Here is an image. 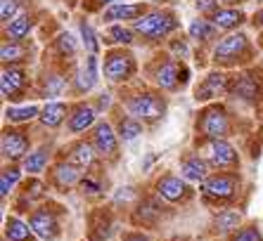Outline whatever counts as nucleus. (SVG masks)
Returning a JSON list of instances; mask_svg holds the SVG:
<instances>
[{
  "label": "nucleus",
  "instance_id": "bb28decb",
  "mask_svg": "<svg viewBox=\"0 0 263 241\" xmlns=\"http://www.w3.org/2000/svg\"><path fill=\"white\" fill-rule=\"evenodd\" d=\"M57 158V147L52 139H43L41 145H36L33 149L26 154V158L22 161V168L26 175H45V170L50 168V163Z\"/></svg>",
  "mask_w": 263,
  "mask_h": 241
},
{
  "label": "nucleus",
  "instance_id": "f704fd0d",
  "mask_svg": "<svg viewBox=\"0 0 263 241\" xmlns=\"http://www.w3.org/2000/svg\"><path fill=\"white\" fill-rule=\"evenodd\" d=\"M211 22H214L216 26H218L220 31H226V33H230V31H237L239 26L247 22V14L242 12V10H237V7H228L223 5L218 10V12L214 14V17H209Z\"/></svg>",
  "mask_w": 263,
  "mask_h": 241
},
{
  "label": "nucleus",
  "instance_id": "ddd939ff",
  "mask_svg": "<svg viewBox=\"0 0 263 241\" xmlns=\"http://www.w3.org/2000/svg\"><path fill=\"white\" fill-rule=\"evenodd\" d=\"M119 232V213L114 204L92 206L86 213V239L88 241H111Z\"/></svg>",
  "mask_w": 263,
  "mask_h": 241
},
{
  "label": "nucleus",
  "instance_id": "0eeeda50",
  "mask_svg": "<svg viewBox=\"0 0 263 241\" xmlns=\"http://www.w3.org/2000/svg\"><path fill=\"white\" fill-rule=\"evenodd\" d=\"M133 29L138 33V38L147 43H161L168 41V38L180 29V22H178L176 12L171 10H147L138 22H133Z\"/></svg>",
  "mask_w": 263,
  "mask_h": 241
},
{
  "label": "nucleus",
  "instance_id": "20e7f679",
  "mask_svg": "<svg viewBox=\"0 0 263 241\" xmlns=\"http://www.w3.org/2000/svg\"><path fill=\"white\" fill-rule=\"evenodd\" d=\"M176 208L178 206L164 201L159 194H154L152 189H149V192H142L140 199L128 208V215H126L128 217V227L145 229V232H157V229L164 227V225L176 215Z\"/></svg>",
  "mask_w": 263,
  "mask_h": 241
},
{
  "label": "nucleus",
  "instance_id": "79ce46f5",
  "mask_svg": "<svg viewBox=\"0 0 263 241\" xmlns=\"http://www.w3.org/2000/svg\"><path fill=\"white\" fill-rule=\"evenodd\" d=\"M140 194H142V192H140V189H135V187H121L117 194H114V201H111V204L117 206V208H119L121 204L126 206V208H130L135 201L140 199Z\"/></svg>",
  "mask_w": 263,
  "mask_h": 241
},
{
  "label": "nucleus",
  "instance_id": "39448f33",
  "mask_svg": "<svg viewBox=\"0 0 263 241\" xmlns=\"http://www.w3.org/2000/svg\"><path fill=\"white\" fill-rule=\"evenodd\" d=\"M119 102L128 109L135 118H140L145 126H157L164 120L168 111V99L159 88H135V90H121Z\"/></svg>",
  "mask_w": 263,
  "mask_h": 241
},
{
  "label": "nucleus",
  "instance_id": "a878e982",
  "mask_svg": "<svg viewBox=\"0 0 263 241\" xmlns=\"http://www.w3.org/2000/svg\"><path fill=\"white\" fill-rule=\"evenodd\" d=\"M178 170H180V175H183L185 180H190L192 185H199V182H204L211 175V163L206 161V156H204L199 149H187L180 154V158H178Z\"/></svg>",
  "mask_w": 263,
  "mask_h": 241
},
{
  "label": "nucleus",
  "instance_id": "8fccbe9b",
  "mask_svg": "<svg viewBox=\"0 0 263 241\" xmlns=\"http://www.w3.org/2000/svg\"><path fill=\"white\" fill-rule=\"evenodd\" d=\"M242 3H247V0H220V5H228V7H237Z\"/></svg>",
  "mask_w": 263,
  "mask_h": 241
},
{
  "label": "nucleus",
  "instance_id": "423d86ee",
  "mask_svg": "<svg viewBox=\"0 0 263 241\" xmlns=\"http://www.w3.org/2000/svg\"><path fill=\"white\" fill-rule=\"evenodd\" d=\"M256 57V48L251 38L245 31H230L228 36H223L220 41H216L214 52H211V62L218 69H242L249 67Z\"/></svg>",
  "mask_w": 263,
  "mask_h": 241
},
{
  "label": "nucleus",
  "instance_id": "37998d69",
  "mask_svg": "<svg viewBox=\"0 0 263 241\" xmlns=\"http://www.w3.org/2000/svg\"><path fill=\"white\" fill-rule=\"evenodd\" d=\"M19 5H22V0H3V3H0V22H3V24L12 22L19 14Z\"/></svg>",
  "mask_w": 263,
  "mask_h": 241
},
{
  "label": "nucleus",
  "instance_id": "473e14b6",
  "mask_svg": "<svg viewBox=\"0 0 263 241\" xmlns=\"http://www.w3.org/2000/svg\"><path fill=\"white\" fill-rule=\"evenodd\" d=\"M218 33H220V29L209 17L192 19L190 26H187V38H190V41H195V43H199V45H206V43L218 41V38H220Z\"/></svg>",
  "mask_w": 263,
  "mask_h": 241
},
{
  "label": "nucleus",
  "instance_id": "b1692460",
  "mask_svg": "<svg viewBox=\"0 0 263 241\" xmlns=\"http://www.w3.org/2000/svg\"><path fill=\"white\" fill-rule=\"evenodd\" d=\"M57 156L60 158H67L69 163H73V166H79L81 170H88V168H95L100 161L98 151L92 149L90 139L83 135V137H73L71 142H67L64 147H60L57 149Z\"/></svg>",
  "mask_w": 263,
  "mask_h": 241
},
{
  "label": "nucleus",
  "instance_id": "864d4df0",
  "mask_svg": "<svg viewBox=\"0 0 263 241\" xmlns=\"http://www.w3.org/2000/svg\"><path fill=\"white\" fill-rule=\"evenodd\" d=\"M258 48L263 50V31H261V36H258Z\"/></svg>",
  "mask_w": 263,
  "mask_h": 241
},
{
  "label": "nucleus",
  "instance_id": "a18cd8bd",
  "mask_svg": "<svg viewBox=\"0 0 263 241\" xmlns=\"http://www.w3.org/2000/svg\"><path fill=\"white\" fill-rule=\"evenodd\" d=\"M168 52H173L176 57H187L190 54V45H187V38H168Z\"/></svg>",
  "mask_w": 263,
  "mask_h": 241
},
{
  "label": "nucleus",
  "instance_id": "6e6d98bb",
  "mask_svg": "<svg viewBox=\"0 0 263 241\" xmlns=\"http://www.w3.org/2000/svg\"><path fill=\"white\" fill-rule=\"evenodd\" d=\"M256 3H263V0H256Z\"/></svg>",
  "mask_w": 263,
  "mask_h": 241
},
{
  "label": "nucleus",
  "instance_id": "393cba45",
  "mask_svg": "<svg viewBox=\"0 0 263 241\" xmlns=\"http://www.w3.org/2000/svg\"><path fill=\"white\" fill-rule=\"evenodd\" d=\"M109 120H111V126H114V130H117V135L121 137V142H133V139H138L147 128L145 123H142L140 118H135L121 102H117L109 109Z\"/></svg>",
  "mask_w": 263,
  "mask_h": 241
},
{
  "label": "nucleus",
  "instance_id": "6e6552de",
  "mask_svg": "<svg viewBox=\"0 0 263 241\" xmlns=\"http://www.w3.org/2000/svg\"><path fill=\"white\" fill-rule=\"evenodd\" d=\"M67 215V208L52 199H45L43 204H38L33 211L26 215L31 229L36 232L41 241H57L62 236V220Z\"/></svg>",
  "mask_w": 263,
  "mask_h": 241
},
{
  "label": "nucleus",
  "instance_id": "e433bc0d",
  "mask_svg": "<svg viewBox=\"0 0 263 241\" xmlns=\"http://www.w3.org/2000/svg\"><path fill=\"white\" fill-rule=\"evenodd\" d=\"M33 24H36V17L31 12H19L12 22L5 24V38L7 41H26L29 33L33 31Z\"/></svg>",
  "mask_w": 263,
  "mask_h": 241
},
{
  "label": "nucleus",
  "instance_id": "2eb2a0df",
  "mask_svg": "<svg viewBox=\"0 0 263 241\" xmlns=\"http://www.w3.org/2000/svg\"><path fill=\"white\" fill-rule=\"evenodd\" d=\"M50 185L45 177L41 175H26L22 185L17 187V192L12 194V211L17 215H29L38 204H43L45 199H50Z\"/></svg>",
  "mask_w": 263,
  "mask_h": 241
},
{
  "label": "nucleus",
  "instance_id": "9d476101",
  "mask_svg": "<svg viewBox=\"0 0 263 241\" xmlns=\"http://www.w3.org/2000/svg\"><path fill=\"white\" fill-rule=\"evenodd\" d=\"M102 76L111 85H126L138 76V59L128 48H111L104 52Z\"/></svg>",
  "mask_w": 263,
  "mask_h": 241
},
{
  "label": "nucleus",
  "instance_id": "de8ad7c7",
  "mask_svg": "<svg viewBox=\"0 0 263 241\" xmlns=\"http://www.w3.org/2000/svg\"><path fill=\"white\" fill-rule=\"evenodd\" d=\"M114 3H121V0H83L81 5H83L86 12L95 14V12H104V10H107L109 5H114Z\"/></svg>",
  "mask_w": 263,
  "mask_h": 241
},
{
  "label": "nucleus",
  "instance_id": "cd10ccee",
  "mask_svg": "<svg viewBox=\"0 0 263 241\" xmlns=\"http://www.w3.org/2000/svg\"><path fill=\"white\" fill-rule=\"evenodd\" d=\"M149 10L147 3H128V0H121V3H114L102 12V24H133L142 14Z\"/></svg>",
  "mask_w": 263,
  "mask_h": 241
},
{
  "label": "nucleus",
  "instance_id": "4468645a",
  "mask_svg": "<svg viewBox=\"0 0 263 241\" xmlns=\"http://www.w3.org/2000/svg\"><path fill=\"white\" fill-rule=\"evenodd\" d=\"M195 149H199L211 163L214 170H239L242 166V156L239 149L230 142V137H218V139H206V142H195Z\"/></svg>",
  "mask_w": 263,
  "mask_h": 241
},
{
  "label": "nucleus",
  "instance_id": "a211bd4d",
  "mask_svg": "<svg viewBox=\"0 0 263 241\" xmlns=\"http://www.w3.org/2000/svg\"><path fill=\"white\" fill-rule=\"evenodd\" d=\"M245 107H256L263 97V73L247 69V71L233 76V85H230V95Z\"/></svg>",
  "mask_w": 263,
  "mask_h": 241
},
{
  "label": "nucleus",
  "instance_id": "5701e85b",
  "mask_svg": "<svg viewBox=\"0 0 263 241\" xmlns=\"http://www.w3.org/2000/svg\"><path fill=\"white\" fill-rule=\"evenodd\" d=\"M111 189V180L109 173H107V166L104 163H98L95 168L83 170V177L79 182V194L83 199L90 201H102Z\"/></svg>",
  "mask_w": 263,
  "mask_h": 241
},
{
  "label": "nucleus",
  "instance_id": "603ef678",
  "mask_svg": "<svg viewBox=\"0 0 263 241\" xmlns=\"http://www.w3.org/2000/svg\"><path fill=\"white\" fill-rule=\"evenodd\" d=\"M254 109H256V111H258V118L263 120V97H261V102H258V104H256V107H254Z\"/></svg>",
  "mask_w": 263,
  "mask_h": 241
},
{
  "label": "nucleus",
  "instance_id": "f03ea898",
  "mask_svg": "<svg viewBox=\"0 0 263 241\" xmlns=\"http://www.w3.org/2000/svg\"><path fill=\"white\" fill-rule=\"evenodd\" d=\"M242 192L245 180L239 170H211L206 180L199 182V199L211 211L223 206H237Z\"/></svg>",
  "mask_w": 263,
  "mask_h": 241
},
{
  "label": "nucleus",
  "instance_id": "aec40b11",
  "mask_svg": "<svg viewBox=\"0 0 263 241\" xmlns=\"http://www.w3.org/2000/svg\"><path fill=\"white\" fill-rule=\"evenodd\" d=\"M98 120L100 111L95 109V104L86 102V99H76V102H71L64 128H67V135H71V137H83V135L90 133Z\"/></svg>",
  "mask_w": 263,
  "mask_h": 241
},
{
  "label": "nucleus",
  "instance_id": "3c124183",
  "mask_svg": "<svg viewBox=\"0 0 263 241\" xmlns=\"http://www.w3.org/2000/svg\"><path fill=\"white\" fill-rule=\"evenodd\" d=\"M166 241H195V239L187 234H178V236H171V239H166Z\"/></svg>",
  "mask_w": 263,
  "mask_h": 241
},
{
  "label": "nucleus",
  "instance_id": "4be33fe9",
  "mask_svg": "<svg viewBox=\"0 0 263 241\" xmlns=\"http://www.w3.org/2000/svg\"><path fill=\"white\" fill-rule=\"evenodd\" d=\"M242 225H245V213H242L239 206L214 208L211 220H209V234H211V239H228Z\"/></svg>",
  "mask_w": 263,
  "mask_h": 241
},
{
  "label": "nucleus",
  "instance_id": "c756f323",
  "mask_svg": "<svg viewBox=\"0 0 263 241\" xmlns=\"http://www.w3.org/2000/svg\"><path fill=\"white\" fill-rule=\"evenodd\" d=\"M69 109L71 102H62V99H48V102L41 107V116H38V123L45 128V130H60L67 123Z\"/></svg>",
  "mask_w": 263,
  "mask_h": 241
},
{
  "label": "nucleus",
  "instance_id": "7c9ffc66",
  "mask_svg": "<svg viewBox=\"0 0 263 241\" xmlns=\"http://www.w3.org/2000/svg\"><path fill=\"white\" fill-rule=\"evenodd\" d=\"M36 232L31 229L29 220H24V215H12L5 217L3 223V241H36Z\"/></svg>",
  "mask_w": 263,
  "mask_h": 241
},
{
  "label": "nucleus",
  "instance_id": "c03bdc74",
  "mask_svg": "<svg viewBox=\"0 0 263 241\" xmlns=\"http://www.w3.org/2000/svg\"><path fill=\"white\" fill-rule=\"evenodd\" d=\"M195 7L202 17H214L223 5H220V0H195Z\"/></svg>",
  "mask_w": 263,
  "mask_h": 241
},
{
  "label": "nucleus",
  "instance_id": "6ab92c4d",
  "mask_svg": "<svg viewBox=\"0 0 263 241\" xmlns=\"http://www.w3.org/2000/svg\"><path fill=\"white\" fill-rule=\"evenodd\" d=\"M43 177L48 180V185H50L52 192L69 194L71 189H79V182H81V177H83V170H81L79 166L69 163L67 158L57 156L55 161L50 163V168L45 170Z\"/></svg>",
  "mask_w": 263,
  "mask_h": 241
},
{
  "label": "nucleus",
  "instance_id": "9b49d317",
  "mask_svg": "<svg viewBox=\"0 0 263 241\" xmlns=\"http://www.w3.org/2000/svg\"><path fill=\"white\" fill-rule=\"evenodd\" d=\"M33 149V133L26 126L5 123L0 133V156L3 163H22Z\"/></svg>",
  "mask_w": 263,
  "mask_h": 241
},
{
  "label": "nucleus",
  "instance_id": "dca6fc26",
  "mask_svg": "<svg viewBox=\"0 0 263 241\" xmlns=\"http://www.w3.org/2000/svg\"><path fill=\"white\" fill-rule=\"evenodd\" d=\"M230 85H233V76L226 69L216 67L214 71L204 73L199 83L195 85L192 97L197 104H209V102H220L223 97L230 95Z\"/></svg>",
  "mask_w": 263,
  "mask_h": 241
},
{
  "label": "nucleus",
  "instance_id": "a19ab883",
  "mask_svg": "<svg viewBox=\"0 0 263 241\" xmlns=\"http://www.w3.org/2000/svg\"><path fill=\"white\" fill-rule=\"evenodd\" d=\"M226 241H263V234L256 223H245L242 227L235 229Z\"/></svg>",
  "mask_w": 263,
  "mask_h": 241
},
{
  "label": "nucleus",
  "instance_id": "ea45409f",
  "mask_svg": "<svg viewBox=\"0 0 263 241\" xmlns=\"http://www.w3.org/2000/svg\"><path fill=\"white\" fill-rule=\"evenodd\" d=\"M79 33H81V43H83V48L88 50V52H95L98 54V50H100V38H98V33H95V29L90 26V22H88L86 17L79 22Z\"/></svg>",
  "mask_w": 263,
  "mask_h": 241
},
{
  "label": "nucleus",
  "instance_id": "1a4fd4ad",
  "mask_svg": "<svg viewBox=\"0 0 263 241\" xmlns=\"http://www.w3.org/2000/svg\"><path fill=\"white\" fill-rule=\"evenodd\" d=\"M149 189L173 206H190L199 196V189H195V185L185 180L180 173H159Z\"/></svg>",
  "mask_w": 263,
  "mask_h": 241
},
{
  "label": "nucleus",
  "instance_id": "09e8293b",
  "mask_svg": "<svg viewBox=\"0 0 263 241\" xmlns=\"http://www.w3.org/2000/svg\"><path fill=\"white\" fill-rule=\"evenodd\" d=\"M251 26L256 31H263V7L258 10V12H254V17H251Z\"/></svg>",
  "mask_w": 263,
  "mask_h": 241
},
{
  "label": "nucleus",
  "instance_id": "58836bf2",
  "mask_svg": "<svg viewBox=\"0 0 263 241\" xmlns=\"http://www.w3.org/2000/svg\"><path fill=\"white\" fill-rule=\"evenodd\" d=\"M55 54L62 59H73L79 54V43L69 31H62L60 36L55 38Z\"/></svg>",
  "mask_w": 263,
  "mask_h": 241
},
{
  "label": "nucleus",
  "instance_id": "412c9836",
  "mask_svg": "<svg viewBox=\"0 0 263 241\" xmlns=\"http://www.w3.org/2000/svg\"><path fill=\"white\" fill-rule=\"evenodd\" d=\"M100 76H102V69H100V59L95 52H88L86 62L81 64L71 76V92L73 97H86L88 92H92L100 83Z\"/></svg>",
  "mask_w": 263,
  "mask_h": 241
},
{
  "label": "nucleus",
  "instance_id": "f3484780",
  "mask_svg": "<svg viewBox=\"0 0 263 241\" xmlns=\"http://www.w3.org/2000/svg\"><path fill=\"white\" fill-rule=\"evenodd\" d=\"M31 78L24 64H7L0 73V95L10 104H19L29 95Z\"/></svg>",
  "mask_w": 263,
  "mask_h": 241
},
{
  "label": "nucleus",
  "instance_id": "72a5a7b5",
  "mask_svg": "<svg viewBox=\"0 0 263 241\" xmlns=\"http://www.w3.org/2000/svg\"><path fill=\"white\" fill-rule=\"evenodd\" d=\"M41 116V107L36 104H7L5 107V123L14 126H29Z\"/></svg>",
  "mask_w": 263,
  "mask_h": 241
},
{
  "label": "nucleus",
  "instance_id": "c9c22d12",
  "mask_svg": "<svg viewBox=\"0 0 263 241\" xmlns=\"http://www.w3.org/2000/svg\"><path fill=\"white\" fill-rule=\"evenodd\" d=\"M135 38H138V33H135L133 24H130V26H126V24H109V26H107V31H104L102 43L114 45V48H130V45L135 43Z\"/></svg>",
  "mask_w": 263,
  "mask_h": 241
},
{
  "label": "nucleus",
  "instance_id": "7ed1b4c3",
  "mask_svg": "<svg viewBox=\"0 0 263 241\" xmlns=\"http://www.w3.org/2000/svg\"><path fill=\"white\" fill-rule=\"evenodd\" d=\"M147 81L164 92H180L190 83V67L183 62V57H176L173 52L157 54L145 64Z\"/></svg>",
  "mask_w": 263,
  "mask_h": 241
},
{
  "label": "nucleus",
  "instance_id": "49530a36",
  "mask_svg": "<svg viewBox=\"0 0 263 241\" xmlns=\"http://www.w3.org/2000/svg\"><path fill=\"white\" fill-rule=\"evenodd\" d=\"M121 241H154V239L149 232H145V229L128 227V229H121Z\"/></svg>",
  "mask_w": 263,
  "mask_h": 241
},
{
  "label": "nucleus",
  "instance_id": "5fc2aeb1",
  "mask_svg": "<svg viewBox=\"0 0 263 241\" xmlns=\"http://www.w3.org/2000/svg\"><path fill=\"white\" fill-rule=\"evenodd\" d=\"M211 241H226V239H211Z\"/></svg>",
  "mask_w": 263,
  "mask_h": 241
},
{
  "label": "nucleus",
  "instance_id": "f8f14e48",
  "mask_svg": "<svg viewBox=\"0 0 263 241\" xmlns=\"http://www.w3.org/2000/svg\"><path fill=\"white\" fill-rule=\"evenodd\" d=\"M86 137L90 139L92 149L98 151L100 161H102L104 166H114V163L121 161V145L123 142L117 135V130H114L109 118H100Z\"/></svg>",
  "mask_w": 263,
  "mask_h": 241
},
{
  "label": "nucleus",
  "instance_id": "2f4dec72",
  "mask_svg": "<svg viewBox=\"0 0 263 241\" xmlns=\"http://www.w3.org/2000/svg\"><path fill=\"white\" fill-rule=\"evenodd\" d=\"M26 177L22 163H3V170H0V199L7 201L17 192V187L22 185V180Z\"/></svg>",
  "mask_w": 263,
  "mask_h": 241
},
{
  "label": "nucleus",
  "instance_id": "c85d7f7f",
  "mask_svg": "<svg viewBox=\"0 0 263 241\" xmlns=\"http://www.w3.org/2000/svg\"><path fill=\"white\" fill-rule=\"evenodd\" d=\"M71 88V76H67L64 69H45L38 78V95L45 99H57Z\"/></svg>",
  "mask_w": 263,
  "mask_h": 241
},
{
  "label": "nucleus",
  "instance_id": "4c0bfd02",
  "mask_svg": "<svg viewBox=\"0 0 263 241\" xmlns=\"http://www.w3.org/2000/svg\"><path fill=\"white\" fill-rule=\"evenodd\" d=\"M31 54V48H26L24 41H3V48H0V62L3 67L7 64H24L29 59Z\"/></svg>",
  "mask_w": 263,
  "mask_h": 241
},
{
  "label": "nucleus",
  "instance_id": "f257e3e1",
  "mask_svg": "<svg viewBox=\"0 0 263 241\" xmlns=\"http://www.w3.org/2000/svg\"><path fill=\"white\" fill-rule=\"evenodd\" d=\"M192 145L195 142H206V139L218 137H233L239 133V118L233 114L228 104L223 102H209L204 104L195 116V126H192Z\"/></svg>",
  "mask_w": 263,
  "mask_h": 241
}]
</instances>
